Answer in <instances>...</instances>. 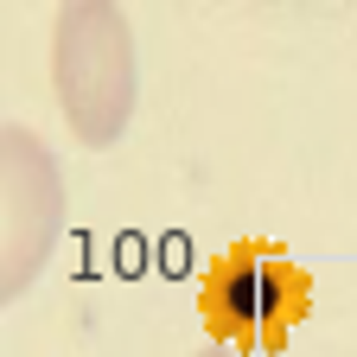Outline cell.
Segmentation results:
<instances>
[{
	"mask_svg": "<svg viewBox=\"0 0 357 357\" xmlns=\"http://www.w3.org/2000/svg\"><path fill=\"white\" fill-rule=\"evenodd\" d=\"M52 96L83 147H115L141 102L134 26L109 0H70L52 26Z\"/></svg>",
	"mask_w": 357,
	"mask_h": 357,
	"instance_id": "cell-1",
	"label": "cell"
},
{
	"mask_svg": "<svg viewBox=\"0 0 357 357\" xmlns=\"http://www.w3.org/2000/svg\"><path fill=\"white\" fill-rule=\"evenodd\" d=\"M64 236V166L26 121H0V300H26Z\"/></svg>",
	"mask_w": 357,
	"mask_h": 357,
	"instance_id": "cell-2",
	"label": "cell"
},
{
	"mask_svg": "<svg viewBox=\"0 0 357 357\" xmlns=\"http://www.w3.org/2000/svg\"><path fill=\"white\" fill-rule=\"evenodd\" d=\"M204 312H211V326L223 332L217 344H230V338L281 344L287 326L306 312V275H300L287 255H275V249H236L211 275Z\"/></svg>",
	"mask_w": 357,
	"mask_h": 357,
	"instance_id": "cell-3",
	"label": "cell"
},
{
	"mask_svg": "<svg viewBox=\"0 0 357 357\" xmlns=\"http://www.w3.org/2000/svg\"><path fill=\"white\" fill-rule=\"evenodd\" d=\"M198 357H243V351H236V344H204Z\"/></svg>",
	"mask_w": 357,
	"mask_h": 357,
	"instance_id": "cell-4",
	"label": "cell"
}]
</instances>
